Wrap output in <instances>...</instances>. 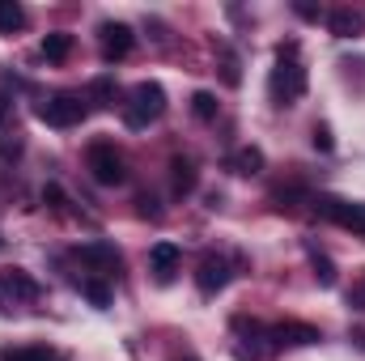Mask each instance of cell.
Returning a JSON list of instances; mask_svg holds the SVG:
<instances>
[{
    "mask_svg": "<svg viewBox=\"0 0 365 361\" xmlns=\"http://www.w3.org/2000/svg\"><path fill=\"white\" fill-rule=\"evenodd\" d=\"M327 30H331L336 39H357L365 30V17L353 13V9H331V13H327Z\"/></svg>",
    "mask_w": 365,
    "mask_h": 361,
    "instance_id": "10",
    "label": "cell"
},
{
    "mask_svg": "<svg viewBox=\"0 0 365 361\" xmlns=\"http://www.w3.org/2000/svg\"><path fill=\"white\" fill-rule=\"evenodd\" d=\"M191 115L204 119V123H212V119H217V93L212 90H195L191 93Z\"/></svg>",
    "mask_w": 365,
    "mask_h": 361,
    "instance_id": "18",
    "label": "cell"
},
{
    "mask_svg": "<svg viewBox=\"0 0 365 361\" xmlns=\"http://www.w3.org/2000/svg\"><path fill=\"white\" fill-rule=\"evenodd\" d=\"M115 98H119V86H115V73H102V77H93V81H90V90H86V102H93L98 111L115 106Z\"/></svg>",
    "mask_w": 365,
    "mask_h": 361,
    "instance_id": "13",
    "label": "cell"
},
{
    "mask_svg": "<svg viewBox=\"0 0 365 361\" xmlns=\"http://www.w3.org/2000/svg\"><path fill=\"white\" fill-rule=\"evenodd\" d=\"M81 293L90 298V306H98V310H106V306H110V285H106V280H98V276H90V280L81 285Z\"/></svg>",
    "mask_w": 365,
    "mask_h": 361,
    "instance_id": "19",
    "label": "cell"
},
{
    "mask_svg": "<svg viewBox=\"0 0 365 361\" xmlns=\"http://www.w3.org/2000/svg\"><path fill=\"white\" fill-rule=\"evenodd\" d=\"M289 200H306V191H302V187H289V191H276V204H280V208H284Z\"/></svg>",
    "mask_w": 365,
    "mask_h": 361,
    "instance_id": "27",
    "label": "cell"
},
{
    "mask_svg": "<svg viewBox=\"0 0 365 361\" xmlns=\"http://www.w3.org/2000/svg\"><path fill=\"white\" fill-rule=\"evenodd\" d=\"M86 98L81 93H51L43 106H38V119L43 123H51V128H77L81 119H86Z\"/></svg>",
    "mask_w": 365,
    "mask_h": 361,
    "instance_id": "5",
    "label": "cell"
},
{
    "mask_svg": "<svg viewBox=\"0 0 365 361\" xmlns=\"http://www.w3.org/2000/svg\"><path fill=\"white\" fill-rule=\"evenodd\" d=\"M43 204H47L51 213H68V195H64L56 183H47V187H43Z\"/></svg>",
    "mask_w": 365,
    "mask_h": 361,
    "instance_id": "22",
    "label": "cell"
},
{
    "mask_svg": "<svg viewBox=\"0 0 365 361\" xmlns=\"http://www.w3.org/2000/svg\"><path fill=\"white\" fill-rule=\"evenodd\" d=\"M293 13H297V17H306V21H319V17H323V9H319V4H306V0H297V4H293Z\"/></svg>",
    "mask_w": 365,
    "mask_h": 361,
    "instance_id": "26",
    "label": "cell"
},
{
    "mask_svg": "<svg viewBox=\"0 0 365 361\" xmlns=\"http://www.w3.org/2000/svg\"><path fill=\"white\" fill-rule=\"evenodd\" d=\"M179 260H182V251L175 247V243H153V247H149V268H153V276H158L162 285H170V280H175Z\"/></svg>",
    "mask_w": 365,
    "mask_h": 361,
    "instance_id": "9",
    "label": "cell"
},
{
    "mask_svg": "<svg viewBox=\"0 0 365 361\" xmlns=\"http://www.w3.org/2000/svg\"><path fill=\"white\" fill-rule=\"evenodd\" d=\"M310 268H314V276H319V285H336V264L327 260V255H319V251H310Z\"/></svg>",
    "mask_w": 365,
    "mask_h": 361,
    "instance_id": "20",
    "label": "cell"
},
{
    "mask_svg": "<svg viewBox=\"0 0 365 361\" xmlns=\"http://www.w3.org/2000/svg\"><path fill=\"white\" fill-rule=\"evenodd\" d=\"M170 191H175L179 200L195 191V166H191L187 158H175V162H170Z\"/></svg>",
    "mask_w": 365,
    "mask_h": 361,
    "instance_id": "14",
    "label": "cell"
},
{
    "mask_svg": "<svg viewBox=\"0 0 365 361\" xmlns=\"http://www.w3.org/2000/svg\"><path fill=\"white\" fill-rule=\"evenodd\" d=\"M77 255H81L86 264H93L98 272H115V268H119V251H115L110 243H86Z\"/></svg>",
    "mask_w": 365,
    "mask_h": 361,
    "instance_id": "12",
    "label": "cell"
},
{
    "mask_svg": "<svg viewBox=\"0 0 365 361\" xmlns=\"http://www.w3.org/2000/svg\"><path fill=\"white\" fill-rule=\"evenodd\" d=\"M221 77H225V86H238V81H242V73H238V56H234V51H221Z\"/></svg>",
    "mask_w": 365,
    "mask_h": 361,
    "instance_id": "23",
    "label": "cell"
},
{
    "mask_svg": "<svg viewBox=\"0 0 365 361\" xmlns=\"http://www.w3.org/2000/svg\"><path fill=\"white\" fill-rule=\"evenodd\" d=\"M310 145H314L319 153H331V149H336V141H331V128H327V123H314V132H310Z\"/></svg>",
    "mask_w": 365,
    "mask_h": 361,
    "instance_id": "24",
    "label": "cell"
},
{
    "mask_svg": "<svg viewBox=\"0 0 365 361\" xmlns=\"http://www.w3.org/2000/svg\"><path fill=\"white\" fill-rule=\"evenodd\" d=\"M310 208L319 217H327L331 225L349 230V234H361L365 238V204L357 200H340V195H310Z\"/></svg>",
    "mask_w": 365,
    "mask_h": 361,
    "instance_id": "2",
    "label": "cell"
},
{
    "mask_svg": "<svg viewBox=\"0 0 365 361\" xmlns=\"http://www.w3.org/2000/svg\"><path fill=\"white\" fill-rule=\"evenodd\" d=\"M0 293L13 298V302H34V298L43 293V285H38L26 268H4L0 272Z\"/></svg>",
    "mask_w": 365,
    "mask_h": 361,
    "instance_id": "7",
    "label": "cell"
},
{
    "mask_svg": "<svg viewBox=\"0 0 365 361\" xmlns=\"http://www.w3.org/2000/svg\"><path fill=\"white\" fill-rule=\"evenodd\" d=\"M26 26V9L17 0H0V34H13Z\"/></svg>",
    "mask_w": 365,
    "mask_h": 361,
    "instance_id": "17",
    "label": "cell"
},
{
    "mask_svg": "<svg viewBox=\"0 0 365 361\" xmlns=\"http://www.w3.org/2000/svg\"><path fill=\"white\" fill-rule=\"evenodd\" d=\"M302 93H306V68L297 64V56H276L272 102H276V106H293Z\"/></svg>",
    "mask_w": 365,
    "mask_h": 361,
    "instance_id": "3",
    "label": "cell"
},
{
    "mask_svg": "<svg viewBox=\"0 0 365 361\" xmlns=\"http://www.w3.org/2000/svg\"><path fill=\"white\" fill-rule=\"evenodd\" d=\"M136 213H140V217H153V221L162 217V208H158V200H153V195H136Z\"/></svg>",
    "mask_w": 365,
    "mask_h": 361,
    "instance_id": "25",
    "label": "cell"
},
{
    "mask_svg": "<svg viewBox=\"0 0 365 361\" xmlns=\"http://www.w3.org/2000/svg\"><path fill=\"white\" fill-rule=\"evenodd\" d=\"M43 60H51V64H60V60H68V51H73V34H64V30H56V34H47L43 39Z\"/></svg>",
    "mask_w": 365,
    "mask_h": 361,
    "instance_id": "16",
    "label": "cell"
},
{
    "mask_svg": "<svg viewBox=\"0 0 365 361\" xmlns=\"http://www.w3.org/2000/svg\"><path fill=\"white\" fill-rule=\"evenodd\" d=\"M9 111H13V98H9V93L0 90V123H4V119H9Z\"/></svg>",
    "mask_w": 365,
    "mask_h": 361,
    "instance_id": "28",
    "label": "cell"
},
{
    "mask_svg": "<svg viewBox=\"0 0 365 361\" xmlns=\"http://www.w3.org/2000/svg\"><path fill=\"white\" fill-rule=\"evenodd\" d=\"M268 336L276 345H319V327H310V323H276Z\"/></svg>",
    "mask_w": 365,
    "mask_h": 361,
    "instance_id": "11",
    "label": "cell"
},
{
    "mask_svg": "<svg viewBox=\"0 0 365 361\" xmlns=\"http://www.w3.org/2000/svg\"><path fill=\"white\" fill-rule=\"evenodd\" d=\"M0 361H56L47 349H4Z\"/></svg>",
    "mask_w": 365,
    "mask_h": 361,
    "instance_id": "21",
    "label": "cell"
},
{
    "mask_svg": "<svg viewBox=\"0 0 365 361\" xmlns=\"http://www.w3.org/2000/svg\"><path fill=\"white\" fill-rule=\"evenodd\" d=\"M230 260L225 255H204L200 260V268H195V285H200V293H221L225 285H230Z\"/></svg>",
    "mask_w": 365,
    "mask_h": 361,
    "instance_id": "6",
    "label": "cell"
},
{
    "mask_svg": "<svg viewBox=\"0 0 365 361\" xmlns=\"http://www.w3.org/2000/svg\"><path fill=\"white\" fill-rule=\"evenodd\" d=\"M86 166H90V179L98 187H119V183L128 179V171H123V158L115 153V145H106V141H98L90 145V153H86Z\"/></svg>",
    "mask_w": 365,
    "mask_h": 361,
    "instance_id": "4",
    "label": "cell"
},
{
    "mask_svg": "<svg viewBox=\"0 0 365 361\" xmlns=\"http://www.w3.org/2000/svg\"><path fill=\"white\" fill-rule=\"evenodd\" d=\"M230 171H234V175H259V171H264V149H255V145L238 149V153L230 158Z\"/></svg>",
    "mask_w": 365,
    "mask_h": 361,
    "instance_id": "15",
    "label": "cell"
},
{
    "mask_svg": "<svg viewBox=\"0 0 365 361\" xmlns=\"http://www.w3.org/2000/svg\"><path fill=\"white\" fill-rule=\"evenodd\" d=\"M162 111H166V90H162L158 81H140V86H132V93H128L123 123H128L132 132H140V128H149L153 119H162Z\"/></svg>",
    "mask_w": 365,
    "mask_h": 361,
    "instance_id": "1",
    "label": "cell"
},
{
    "mask_svg": "<svg viewBox=\"0 0 365 361\" xmlns=\"http://www.w3.org/2000/svg\"><path fill=\"white\" fill-rule=\"evenodd\" d=\"M102 56L106 60H123L132 47H136V34H132V26H123V21H102Z\"/></svg>",
    "mask_w": 365,
    "mask_h": 361,
    "instance_id": "8",
    "label": "cell"
}]
</instances>
